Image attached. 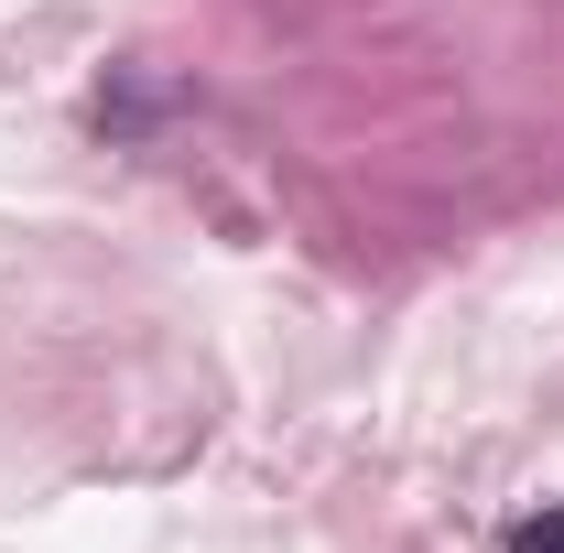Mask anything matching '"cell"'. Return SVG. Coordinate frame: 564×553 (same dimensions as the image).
Wrapping results in <instances>:
<instances>
[{"label":"cell","mask_w":564,"mask_h":553,"mask_svg":"<svg viewBox=\"0 0 564 553\" xmlns=\"http://www.w3.org/2000/svg\"><path fill=\"white\" fill-rule=\"evenodd\" d=\"M510 553H564V499H543L532 521H510Z\"/></svg>","instance_id":"6da1fadb"}]
</instances>
